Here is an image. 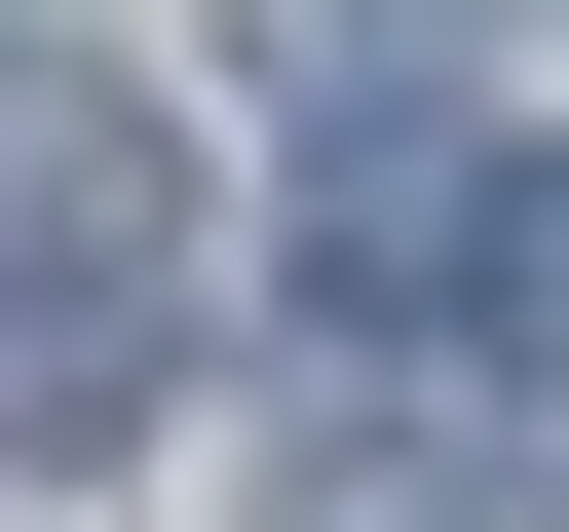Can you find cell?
Returning a JSON list of instances; mask_svg holds the SVG:
<instances>
[{
    "instance_id": "7a4b0ae2",
    "label": "cell",
    "mask_w": 569,
    "mask_h": 532,
    "mask_svg": "<svg viewBox=\"0 0 569 532\" xmlns=\"http://www.w3.org/2000/svg\"><path fill=\"white\" fill-rule=\"evenodd\" d=\"M456 343L569 418V152H493V190H456Z\"/></svg>"
},
{
    "instance_id": "6da1fadb",
    "label": "cell",
    "mask_w": 569,
    "mask_h": 532,
    "mask_svg": "<svg viewBox=\"0 0 569 532\" xmlns=\"http://www.w3.org/2000/svg\"><path fill=\"white\" fill-rule=\"evenodd\" d=\"M152 343H190V115L0 39V456H114Z\"/></svg>"
}]
</instances>
